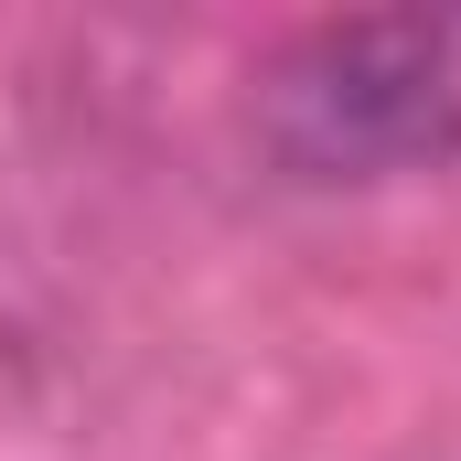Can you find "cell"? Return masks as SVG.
I'll use <instances>...</instances> for the list:
<instances>
[{
  "mask_svg": "<svg viewBox=\"0 0 461 461\" xmlns=\"http://www.w3.org/2000/svg\"><path fill=\"white\" fill-rule=\"evenodd\" d=\"M258 150L290 183H408L461 161V0L333 11L258 65Z\"/></svg>",
  "mask_w": 461,
  "mask_h": 461,
  "instance_id": "6da1fadb",
  "label": "cell"
}]
</instances>
